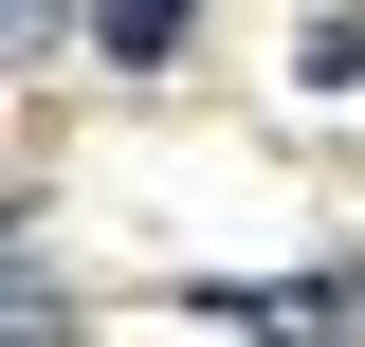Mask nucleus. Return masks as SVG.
Here are the masks:
<instances>
[{"label": "nucleus", "instance_id": "1", "mask_svg": "<svg viewBox=\"0 0 365 347\" xmlns=\"http://www.w3.org/2000/svg\"><path fill=\"white\" fill-rule=\"evenodd\" d=\"M182 19H201V0H110V55L146 74V55H182Z\"/></svg>", "mask_w": 365, "mask_h": 347}]
</instances>
